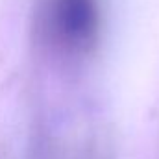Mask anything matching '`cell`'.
Listing matches in <instances>:
<instances>
[{
	"mask_svg": "<svg viewBox=\"0 0 159 159\" xmlns=\"http://www.w3.org/2000/svg\"><path fill=\"white\" fill-rule=\"evenodd\" d=\"M41 39L54 52L83 57L94 50L102 30L98 0H43L37 13Z\"/></svg>",
	"mask_w": 159,
	"mask_h": 159,
	"instance_id": "6da1fadb",
	"label": "cell"
}]
</instances>
